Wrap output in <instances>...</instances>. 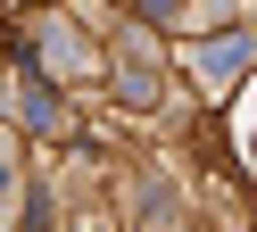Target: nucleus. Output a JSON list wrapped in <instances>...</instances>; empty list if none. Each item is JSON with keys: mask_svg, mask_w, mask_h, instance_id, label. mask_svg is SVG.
I'll return each mask as SVG.
<instances>
[{"mask_svg": "<svg viewBox=\"0 0 257 232\" xmlns=\"http://www.w3.org/2000/svg\"><path fill=\"white\" fill-rule=\"evenodd\" d=\"M249 58H257V42H249V33H224V42H207V50H199V75H207V83H232Z\"/></svg>", "mask_w": 257, "mask_h": 232, "instance_id": "1", "label": "nucleus"}, {"mask_svg": "<svg viewBox=\"0 0 257 232\" xmlns=\"http://www.w3.org/2000/svg\"><path fill=\"white\" fill-rule=\"evenodd\" d=\"M0 199H9V149H0Z\"/></svg>", "mask_w": 257, "mask_h": 232, "instance_id": "3", "label": "nucleus"}, {"mask_svg": "<svg viewBox=\"0 0 257 232\" xmlns=\"http://www.w3.org/2000/svg\"><path fill=\"white\" fill-rule=\"evenodd\" d=\"M116 91H124V99H150V91H158V83H150V50H141V42H124V66H116Z\"/></svg>", "mask_w": 257, "mask_h": 232, "instance_id": "2", "label": "nucleus"}]
</instances>
